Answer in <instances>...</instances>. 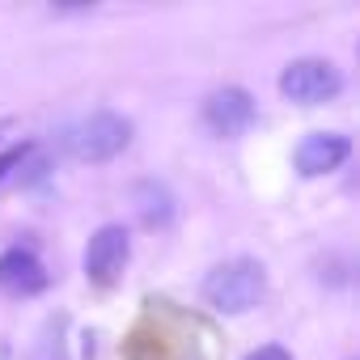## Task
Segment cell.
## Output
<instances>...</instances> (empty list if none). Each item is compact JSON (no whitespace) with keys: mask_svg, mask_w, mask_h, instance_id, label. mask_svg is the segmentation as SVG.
<instances>
[{"mask_svg":"<svg viewBox=\"0 0 360 360\" xmlns=\"http://www.w3.org/2000/svg\"><path fill=\"white\" fill-rule=\"evenodd\" d=\"M22 161H26V148H9L5 157H0V178H5L13 165H22Z\"/></svg>","mask_w":360,"mask_h":360,"instance_id":"30bf717a","label":"cell"},{"mask_svg":"<svg viewBox=\"0 0 360 360\" xmlns=\"http://www.w3.org/2000/svg\"><path fill=\"white\" fill-rule=\"evenodd\" d=\"M0 288L13 292V297H30V292L47 288V271H43V263L34 259V250L13 246V250L0 255Z\"/></svg>","mask_w":360,"mask_h":360,"instance_id":"52a82bcc","label":"cell"},{"mask_svg":"<svg viewBox=\"0 0 360 360\" xmlns=\"http://www.w3.org/2000/svg\"><path fill=\"white\" fill-rule=\"evenodd\" d=\"M246 360H292V356H288L284 347H276V343H267V347H255V352H250Z\"/></svg>","mask_w":360,"mask_h":360,"instance_id":"9c48e42d","label":"cell"},{"mask_svg":"<svg viewBox=\"0 0 360 360\" xmlns=\"http://www.w3.org/2000/svg\"><path fill=\"white\" fill-rule=\"evenodd\" d=\"M131 204H136L140 225H148V229H161V225H169V217H174V195H169L161 183H140V187L131 191Z\"/></svg>","mask_w":360,"mask_h":360,"instance_id":"ba28073f","label":"cell"},{"mask_svg":"<svg viewBox=\"0 0 360 360\" xmlns=\"http://www.w3.org/2000/svg\"><path fill=\"white\" fill-rule=\"evenodd\" d=\"M127 259H131V238H127V229H123V225H102V229L89 238V246H85V276H89V284L110 288V284L123 276Z\"/></svg>","mask_w":360,"mask_h":360,"instance_id":"277c9868","label":"cell"},{"mask_svg":"<svg viewBox=\"0 0 360 360\" xmlns=\"http://www.w3.org/2000/svg\"><path fill=\"white\" fill-rule=\"evenodd\" d=\"M343 89V77L330 60H318V56H305V60H292L284 72H280V94L297 106H322L330 102L335 94Z\"/></svg>","mask_w":360,"mask_h":360,"instance_id":"3957f363","label":"cell"},{"mask_svg":"<svg viewBox=\"0 0 360 360\" xmlns=\"http://www.w3.org/2000/svg\"><path fill=\"white\" fill-rule=\"evenodd\" d=\"M263 292H267V271L255 259H229L212 267L204 280V301L217 314H246L263 301Z\"/></svg>","mask_w":360,"mask_h":360,"instance_id":"6da1fadb","label":"cell"},{"mask_svg":"<svg viewBox=\"0 0 360 360\" xmlns=\"http://www.w3.org/2000/svg\"><path fill=\"white\" fill-rule=\"evenodd\" d=\"M204 119L217 136H242L255 123V98L238 85H225L204 102Z\"/></svg>","mask_w":360,"mask_h":360,"instance_id":"5b68a950","label":"cell"},{"mask_svg":"<svg viewBox=\"0 0 360 360\" xmlns=\"http://www.w3.org/2000/svg\"><path fill=\"white\" fill-rule=\"evenodd\" d=\"M347 153H352V140L347 136H339V131H309L301 144H297V169L305 174V178H318V174H330V169H339L343 161H347Z\"/></svg>","mask_w":360,"mask_h":360,"instance_id":"8992f818","label":"cell"},{"mask_svg":"<svg viewBox=\"0 0 360 360\" xmlns=\"http://www.w3.org/2000/svg\"><path fill=\"white\" fill-rule=\"evenodd\" d=\"M127 140H131V123H127L123 115H115V110H94V115H85L81 123H72V131H68V153H72L77 161L98 165V161L119 157V153L127 148Z\"/></svg>","mask_w":360,"mask_h":360,"instance_id":"7a4b0ae2","label":"cell"}]
</instances>
